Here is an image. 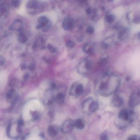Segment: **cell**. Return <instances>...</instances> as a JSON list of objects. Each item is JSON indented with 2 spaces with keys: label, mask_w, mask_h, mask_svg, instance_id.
Masks as SVG:
<instances>
[{
  "label": "cell",
  "mask_w": 140,
  "mask_h": 140,
  "mask_svg": "<svg viewBox=\"0 0 140 140\" xmlns=\"http://www.w3.org/2000/svg\"><path fill=\"white\" fill-rule=\"evenodd\" d=\"M30 69L31 70H35V66L33 64H31V65H30Z\"/></svg>",
  "instance_id": "obj_23"
},
{
  "label": "cell",
  "mask_w": 140,
  "mask_h": 140,
  "mask_svg": "<svg viewBox=\"0 0 140 140\" xmlns=\"http://www.w3.org/2000/svg\"><path fill=\"white\" fill-rule=\"evenodd\" d=\"M131 111H129L127 109L123 108L119 111L118 118L120 120L123 121L128 122L131 120Z\"/></svg>",
  "instance_id": "obj_7"
},
{
  "label": "cell",
  "mask_w": 140,
  "mask_h": 140,
  "mask_svg": "<svg viewBox=\"0 0 140 140\" xmlns=\"http://www.w3.org/2000/svg\"><path fill=\"white\" fill-rule=\"evenodd\" d=\"M120 81L115 76H105L100 81L98 86V91L103 96L110 95L118 88Z\"/></svg>",
  "instance_id": "obj_1"
},
{
  "label": "cell",
  "mask_w": 140,
  "mask_h": 140,
  "mask_svg": "<svg viewBox=\"0 0 140 140\" xmlns=\"http://www.w3.org/2000/svg\"><path fill=\"white\" fill-rule=\"evenodd\" d=\"M84 87L80 83H74L70 90V93L73 95L79 96L82 94Z\"/></svg>",
  "instance_id": "obj_4"
},
{
  "label": "cell",
  "mask_w": 140,
  "mask_h": 140,
  "mask_svg": "<svg viewBox=\"0 0 140 140\" xmlns=\"http://www.w3.org/2000/svg\"><path fill=\"white\" fill-rule=\"evenodd\" d=\"M93 47L89 44H86L83 46V51L85 53L87 54H90L93 52Z\"/></svg>",
  "instance_id": "obj_11"
},
{
  "label": "cell",
  "mask_w": 140,
  "mask_h": 140,
  "mask_svg": "<svg viewBox=\"0 0 140 140\" xmlns=\"http://www.w3.org/2000/svg\"><path fill=\"white\" fill-rule=\"evenodd\" d=\"M75 44L72 40H68L66 42V45L67 47L72 48L75 46Z\"/></svg>",
  "instance_id": "obj_16"
},
{
  "label": "cell",
  "mask_w": 140,
  "mask_h": 140,
  "mask_svg": "<svg viewBox=\"0 0 140 140\" xmlns=\"http://www.w3.org/2000/svg\"><path fill=\"white\" fill-rule=\"evenodd\" d=\"M39 24L37 26V28L38 29H43L47 30L49 26L50 21L46 16H42L38 19Z\"/></svg>",
  "instance_id": "obj_5"
},
{
  "label": "cell",
  "mask_w": 140,
  "mask_h": 140,
  "mask_svg": "<svg viewBox=\"0 0 140 140\" xmlns=\"http://www.w3.org/2000/svg\"><path fill=\"white\" fill-rule=\"evenodd\" d=\"M98 104L91 98L86 100L83 103L82 106L84 113L87 114L94 113L98 110Z\"/></svg>",
  "instance_id": "obj_2"
},
{
  "label": "cell",
  "mask_w": 140,
  "mask_h": 140,
  "mask_svg": "<svg viewBox=\"0 0 140 140\" xmlns=\"http://www.w3.org/2000/svg\"><path fill=\"white\" fill-rule=\"evenodd\" d=\"M94 28L92 26H89L86 29V33L88 34H93L94 32Z\"/></svg>",
  "instance_id": "obj_17"
},
{
  "label": "cell",
  "mask_w": 140,
  "mask_h": 140,
  "mask_svg": "<svg viewBox=\"0 0 140 140\" xmlns=\"http://www.w3.org/2000/svg\"><path fill=\"white\" fill-rule=\"evenodd\" d=\"M105 20L106 22L109 23L113 22L115 20V16L113 14H109L106 16Z\"/></svg>",
  "instance_id": "obj_15"
},
{
  "label": "cell",
  "mask_w": 140,
  "mask_h": 140,
  "mask_svg": "<svg viewBox=\"0 0 140 140\" xmlns=\"http://www.w3.org/2000/svg\"><path fill=\"white\" fill-rule=\"evenodd\" d=\"M4 62V59L3 57H0V65H3Z\"/></svg>",
  "instance_id": "obj_22"
},
{
  "label": "cell",
  "mask_w": 140,
  "mask_h": 140,
  "mask_svg": "<svg viewBox=\"0 0 140 140\" xmlns=\"http://www.w3.org/2000/svg\"><path fill=\"white\" fill-rule=\"evenodd\" d=\"M27 7L31 9H37L39 8H43V3H40L37 1H29L27 4Z\"/></svg>",
  "instance_id": "obj_10"
},
{
  "label": "cell",
  "mask_w": 140,
  "mask_h": 140,
  "mask_svg": "<svg viewBox=\"0 0 140 140\" xmlns=\"http://www.w3.org/2000/svg\"><path fill=\"white\" fill-rule=\"evenodd\" d=\"M86 13L87 14H90L92 13V10H91V8H87L86 10Z\"/></svg>",
  "instance_id": "obj_21"
},
{
  "label": "cell",
  "mask_w": 140,
  "mask_h": 140,
  "mask_svg": "<svg viewBox=\"0 0 140 140\" xmlns=\"http://www.w3.org/2000/svg\"><path fill=\"white\" fill-rule=\"evenodd\" d=\"M127 140H140V137L137 135H133L129 137Z\"/></svg>",
  "instance_id": "obj_18"
},
{
  "label": "cell",
  "mask_w": 140,
  "mask_h": 140,
  "mask_svg": "<svg viewBox=\"0 0 140 140\" xmlns=\"http://www.w3.org/2000/svg\"><path fill=\"white\" fill-rule=\"evenodd\" d=\"M85 123L82 119H78L75 122V127L79 130H82L85 127Z\"/></svg>",
  "instance_id": "obj_12"
},
{
  "label": "cell",
  "mask_w": 140,
  "mask_h": 140,
  "mask_svg": "<svg viewBox=\"0 0 140 140\" xmlns=\"http://www.w3.org/2000/svg\"><path fill=\"white\" fill-rule=\"evenodd\" d=\"M92 65L90 61L85 60L81 62L78 66V72L82 75H85L88 73L91 70Z\"/></svg>",
  "instance_id": "obj_3"
},
{
  "label": "cell",
  "mask_w": 140,
  "mask_h": 140,
  "mask_svg": "<svg viewBox=\"0 0 140 140\" xmlns=\"http://www.w3.org/2000/svg\"><path fill=\"white\" fill-rule=\"evenodd\" d=\"M48 133L49 136L51 137H54L57 135V131L53 126H50L48 128Z\"/></svg>",
  "instance_id": "obj_13"
},
{
  "label": "cell",
  "mask_w": 140,
  "mask_h": 140,
  "mask_svg": "<svg viewBox=\"0 0 140 140\" xmlns=\"http://www.w3.org/2000/svg\"><path fill=\"white\" fill-rule=\"evenodd\" d=\"M19 37H20V40H21V42H25L26 41V37L23 34H21L20 35Z\"/></svg>",
  "instance_id": "obj_20"
},
{
  "label": "cell",
  "mask_w": 140,
  "mask_h": 140,
  "mask_svg": "<svg viewBox=\"0 0 140 140\" xmlns=\"http://www.w3.org/2000/svg\"><path fill=\"white\" fill-rule=\"evenodd\" d=\"M55 100L59 104L63 103L64 100V96L62 93H59L55 98Z\"/></svg>",
  "instance_id": "obj_14"
},
{
  "label": "cell",
  "mask_w": 140,
  "mask_h": 140,
  "mask_svg": "<svg viewBox=\"0 0 140 140\" xmlns=\"http://www.w3.org/2000/svg\"><path fill=\"white\" fill-rule=\"evenodd\" d=\"M137 95H138V97H140V90L138 92V93H137Z\"/></svg>",
  "instance_id": "obj_24"
},
{
  "label": "cell",
  "mask_w": 140,
  "mask_h": 140,
  "mask_svg": "<svg viewBox=\"0 0 140 140\" xmlns=\"http://www.w3.org/2000/svg\"><path fill=\"white\" fill-rule=\"evenodd\" d=\"M100 140H109L108 137L105 133H103L100 137Z\"/></svg>",
  "instance_id": "obj_19"
},
{
  "label": "cell",
  "mask_w": 140,
  "mask_h": 140,
  "mask_svg": "<svg viewBox=\"0 0 140 140\" xmlns=\"http://www.w3.org/2000/svg\"><path fill=\"white\" fill-rule=\"evenodd\" d=\"M112 103L113 106L119 108L123 105V100L120 96L116 95L113 98Z\"/></svg>",
  "instance_id": "obj_9"
},
{
  "label": "cell",
  "mask_w": 140,
  "mask_h": 140,
  "mask_svg": "<svg viewBox=\"0 0 140 140\" xmlns=\"http://www.w3.org/2000/svg\"><path fill=\"white\" fill-rule=\"evenodd\" d=\"M62 26L63 29L66 31L71 30L73 26V21L69 17L65 18L63 20Z\"/></svg>",
  "instance_id": "obj_8"
},
{
  "label": "cell",
  "mask_w": 140,
  "mask_h": 140,
  "mask_svg": "<svg viewBox=\"0 0 140 140\" xmlns=\"http://www.w3.org/2000/svg\"><path fill=\"white\" fill-rule=\"evenodd\" d=\"M75 127V122L72 120H66L63 124L61 128V131L64 133L70 132Z\"/></svg>",
  "instance_id": "obj_6"
}]
</instances>
